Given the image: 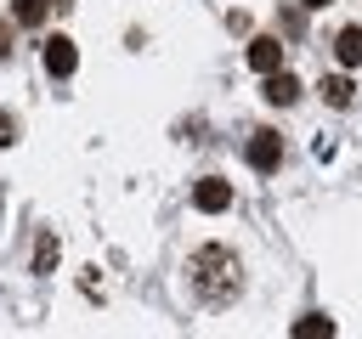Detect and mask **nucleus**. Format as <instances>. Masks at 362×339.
Returning a JSON list of instances; mask_svg holds the SVG:
<instances>
[{"mask_svg": "<svg viewBox=\"0 0 362 339\" xmlns=\"http://www.w3.org/2000/svg\"><path fill=\"white\" fill-rule=\"evenodd\" d=\"M187 288L204 299V305H226L238 288H243V266L226 243H204L187 254Z\"/></svg>", "mask_w": 362, "mask_h": 339, "instance_id": "1", "label": "nucleus"}, {"mask_svg": "<svg viewBox=\"0 0 362 339\" xmlns=\"http://www.w3.org/2000/svg\"><path fill=\"white\" fill-rule=\"evenodd\" d=\"M249 68L266 73V79L283 73V45H277V34H255V40H249Z\"/></svg>", "mask_w": 362, "mask_h": 339, "instance_id": "2", "label": "nucleus"}, {"mask_svg": "<svg viewBox=\"0 0 362 339\" xmlns=\"http://www.w3.org/2000/svg\"><path fill=\"white\" fill-rule=\"evenodd\" d=\"M45 68H51L57 79H68V73L79 68V51H74L68 34H51V40H45Z\"/></svg>", "mask_w": 362, "mask_h": 339, "instance_id": "3", "label": "nucleus"}, {"mask_svg": "<svg viewBox=\"0 0 362 339\" xmlns=\"http://www.w3.org/2000/svg\"><path fill=\"white\" fill-rule=\"evenodd\" d=\"M277 158H283L277 130H255V136H249V164H255V170H277Z\"/></svg>", "mask_w": 362, "mask_h": 339, "instance_id": "4", "label": "nucleus"}, {"mask_svg": "<svg viewBox=\"0 0 362 339\" xmlns=\"http://www.w3.org/2000/svg\"><path fill=\"white\" fill-rule=\"evenodd\" d=\"M192 203H198L204 215H215V209H226V203H232V186H226L221 175H204V181L192 186Z\"/></svg>", "mask_w": 362, "mask_h": 339, "instance_id": "5", "label": "nucleus"}, {"mask_svg": "<svg viewBox=\"0 0 362 339\" xmlns=\"http://www.w3.org/2000/svg\"><path fill=\"white\" fill-rule=\"evenodd\" d=\"M334 56H339L345 68H362V28H339V40H334Z\"/></svg>", "mask_w": 362, "mask_h": 339, "instance_id": "6", "label": "nucleus"}, {"mask_svg": "<svg viewBox=\"0 0 362 339\" xmlns=\"http://www.w3.org/2000/svg\"><path fill=\"white\" fill-rule=\"evenodd\" d=\"M294 96H300V79H294V73H272V79H266V102H283V107H288Z\"/></svg>", "mask_w": 362, "mask_h": 339, "instance_id": "7", "label": "nucleus"}, {"mask_svg": "<svg viewBox=\"0 0 362 339\" xmlns=\"http://www.w3.org/2000/svg\"><path fill=\"white\" fill-rule=\"evenodd\" d=\"M328 333H334V322H328V316H317V311L294 322V339H328Z\"/></svg>", "mask_w": 362, "mask_h": 339, "instance_id": "8", "label": "nucleus"}, {"mask_svg": "<svg viewBox=\"0 0 362 339\" xmlns=\"http://www.w3.org/2000/svg\"><path fill=\"white\" fill-rule=\"evenodd\" d=\"M322 96H328L334 107H351V79H345V73H334V79H322Z\"/></svg>", "mask_w": 362, "mask_h": 339, "instance_id": "9", "label": "nucleus"}, {"mask_svg": "<svg viewBox=\"0 0 362 339\" xmlns=\"http://www.w3.org/2000/svg\"><path fill=\"white\" fill-rule=\"evenodd\" d=\"M45 17V0H17V23H40Z\"/></svg>", "mask_w": 362, "mask_h": 339, "instance_id": "10", "label": "nucleus"}, {"mask_svg": "<svg viewBox=\"0 0 362 339\" xmlns=\"http://www.w3.org/2000/svg\"><path fill=\"white\" fill-rule=\"evenodd\" d=\"M51 260H57V237H40V271H45Z\"/></svg>", "mask_w": 362, "mask_h": 339, "instance_id": "11", "label": "nucleus"}, {"mask_svg": "<svg viewBox=\"0 0 362 339\" xmlns=\"http://www.w3.org/2000/svg\"><path fill=\"white\" fill-rule=\"evenodd\" d=\"M6 141H17V124H11L6 113H0V147H6Z\"/></svg>", "mask_w": 362, "mask_h": 339, "instance_id": "12", "label": "nucleus"}, {"mask_svg": "<svg viewBox=\"0 0 362 339\" xmlns=\"http://www.w3.org/2000/svg\"><path fill=\"white\" fill-rule=\"evenodd\" d=\"M6 51H11V45H6V17H0V56H6Z\"/></svg>", "mask_w": 362, "mask_h": 339, "instance_id": "13", "label": "nucleus"}, {"mask_svg": "<svg viewBox=\"0 0 362 339\" xmlns=\"http://www.w3.org/2000/svg\"><path fill=\"white\" fill-rule=\"evenodd\" d=\"M300 6H311V11H317V6H328V0H300Z\"/></svg>", "mask_w": 362, "mask_h": 339, "instance_id": "14", "label": "nucleus"}, {"mask_svg": "<svg viewBox=\"0 0 362 339\" xmlns=\"http://www.w3.org/2000/svg\"><path fill=\"white\" fill-rule=\"evenodd\" d=\"M57 6H74V0H57Z\"/></svg>", "mask_w": 362, "mask_h": 339, "instance_id": "15", "label": "nucleus"}]
</instances>
